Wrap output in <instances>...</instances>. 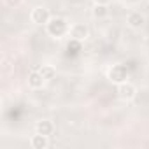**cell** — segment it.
<instances>
[{
  "mask_svg": "<svg viewBox=\"0 0 149 149\" xmlns=\"http://www.w3.org/2000/svg\"><path fill=\"white\" fill-rule=\"evenodd\" d=\"M35 132L49 137V135L54 133V125H53V121H49V119H39V121L35 123Z\"/></svg>",
  "mask_w": 149,
  "mask_h": 149,
  "instance_id": "cell-8",
  "label": "cell"
},
{
  "mask_svg": "<svg viewBox=\"0 0 149 149\" xmlns=\"http://www.w3.org/2000/svg\"><path fill=\"white\" fill-rule=\"evenodd\" d=\"M68 35L72 37V40H76V42H83V40H86V39H88V35H90V28H88L86 25H83V23H74V25L70 26Z\"/></svg>",
  "mask_w": 149,
  "mask_h": 149,
  "instance_id": "cell-5",
  "label": "cell"
},
{
  "mask_svg": "<svg viewBox=\"0 0 149 149\" xmlns=\"http://www.w3.org/2000/svg\"><path fill=\"white\" fill-rule=\"evenodd\" d=\"M30 19H32V23H35V25H44V26H46V23L51 19V13H49V9H46V7H42V6H37V7L32 9Z\"/></svg>",
  "mask_w": 149,
  "mask_h": 149,
  "instance_id": "cell-3",
  "label": "cell"
},
{
  "mask_svg": "<svg viewBox=\"0 0 149 149\" xmlns=\"http://www.w3.org/2000/svg\"><path fill=\"white\" fill-rule=\"evenodd\" d=\"M46 83L47 81L44 79V76L40 74V70H32L28 74V86L32 90H42L46 86Z\"/></svg>",
  "mask_w": 149,
  "mask_h": 149,
  "instance_id": "cell-7",
  "label": "cell"
},
{
  "mask_svg": "<svg viewBox=\"0 0 149 149\" xmlns=\"http://www.w3.org/2000/svg\"><path fill=\"white\" fill-rule=\"evenodd\" d=\"M46 32L53 39H61L63 35H68L70 25H68V21L65 18H51L46 23Z\"/></svg>",
  "mask_w": 149,
  "mask_h": 149,
  "instance_id": "cell-1",
  "label": "cell"
},
{
  "mask_svg": "<svg viewBox=\"0 0 149 149\" xmlns=\"http://www.w3.org/2000/svg\"><path fill=\"white\" fill-rule=\"evenodd\" d=\"M118 97H119L121 100H125V102L133 100V98L137 97V88H135V84H132L130 81L118 84Z\"/></svg>",
  "mask_w": 149,
  "mask_h": 149,
  "instance_id": "cell-4",
  "label": "cell"
},
{
  "mask_svg": "<svg viewBox=\"0 0 149 149\" xmlns=\"http://www.w3.org/2000/svg\"><path fill=\"white\" fill-rule=\"evenodd\" d=\"M126 23H128L130 28L140 30V28H144V25H146V16H144L142 13H139V11H132V13H128V16H126Z\"/></svg>",
  "mask_w": 149,
  "mask_h": 149,
  "instance_id": "cell-6",
  "label": "cell"
},
{
  "mask_svg": "<svg viewBox=\"0 0 149 149\" xmlns=\"http://www.w3.org/2000/svg\"><path fill=\"white\" fill-rule=\"evenodd\" d=\"M4 4L7 7H11V9H16V7H19L23 4V0H4Z\"/></svg>",
  "mask_w": 149,
  "mask_h": 149,
  "instance_id": "cell-12",
  "label": "cell"
},
{
  "mask_svg": "<svg viewBox=\"0 0 149 149\" xmlns=\"http://www.w3.org/2000/svg\"><path fill=\"white\" fill-rule=\"evenodd\" d=\"M39 70H40V74L44 76V79H46V81H51V79H54V77H56V68H54L53 65H42Z\"/></svg>",
  "mask_w": 149,
  "mask_h": 149,
  "instance_id": "cell-11",
  "label": "cell"
},
{
  "mask_svg": "<svg viewBox=\"0 0 149 149\" xmlns=\"http://www.w3.org/2000/svg\"><path fill=\"white\" fill-rule=\"evenodd\" d=\"M91 14H93V18H97V19L107 18V16H109V7H107V4H95L93 9H91Z\"/></svg>",
  "mask_w": 149,
  "mask_h": 149,
  "instance_id": "cell-10",
  "label": "cell"
},
{
  "mask_svg": "<svg viewBox=\"0 0 149 149\" xmlns=\"http://www.w3.org/2000/svg\"><path fill=\"white\" fill-rule=\"evenodd\" d=\"M107 79L114 84H121V83H126L128 81V70L125 65L121 63H116L112 65L109 70H107Z\"/></svg>",
  "mask_w": 149,
  "mask_h": 149,
  "instance_id": "cell-2",
  "label": "cell"
},
{
  "mask_svg": "<svg viewBox=\"0 0 149 149\" xmlns=\"http://www.w3.org/2000/svg\"><path fill=\"white\" fill-rule=\"evenodd\" d=\"M111 0H95V4H109Z\"/></svg>",
  "mask_w": 149,
  "mask_h": 149,
  "instance_id": "cell-13",
  "label": "cell"
},
{
  "mask_svg": "<svg viewBox=\"0 0 149 149\" xmlns=\"http://www.w3.org/2000/svg\"><path fill=\"white\" fill-rule=\"evenodd\" d=\"M30 146H32L33 149H46V147L49 146V137L35 132V135L30 139Z\"/></svg>",
  "mask_w": 149,
  "mask_h": 149,
  "instance_id": "cell-9",
  "label": "cell"
}]
</instances>
